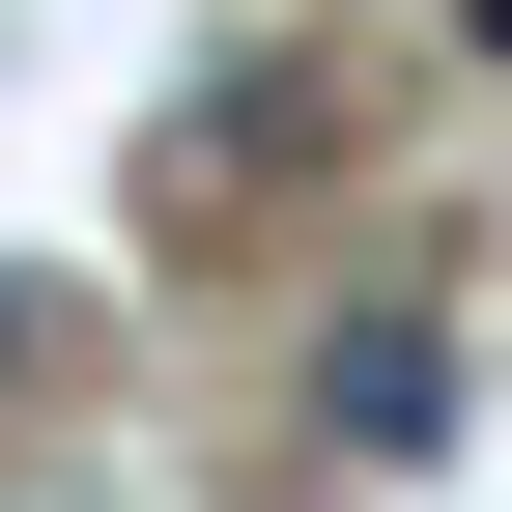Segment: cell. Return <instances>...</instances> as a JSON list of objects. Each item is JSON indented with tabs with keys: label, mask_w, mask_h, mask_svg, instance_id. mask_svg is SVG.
I'll return each mask as SVG.
<instances>
[{
	"label": "cell",
	"mask_w": 512,
	"mask_h": 512,
	"mask_svg": "<svg viewBox=\"0 0 512 512\" xmlns=\"http://www.w3.org/2000/svg\"><path fill=\"white\" fill-rule=\"evenodd\" d=\"M285 427H313L342 484L456 456V313H427V285H342V313H313V370H285Z\"/></svg>",
	"instance_id": "6da1fadb"
},
{
	"label": "cell",
	"mask_w": 512,
	"mask_h": 512,
	"mask_svg": "<svg viewBox=\"0 0 512 512\" xmlns=\"http://www.w3.org/2000/svg\"><path fill=\"white\" fill-rule=\"evenodd\" d=\"M456 29H484V57H512V0H456Z\"/></svg>",
	"instance_id": "7a4b0ae2"
},
{
	"label": "cell",
	"mask_w": 512,
	"mask_h": 512,
	"mask_svg": "<svg viewBox=\"0 0 512 512\" xmlns=\"http://www.w3.org/2000/svg\"><path fill=\"white\" fill-rule=\"evenodd\" d=\"M0 370H29V313H0Z\"/></svg>",
	"instance_id": "3957f363"
}]
</instances>
